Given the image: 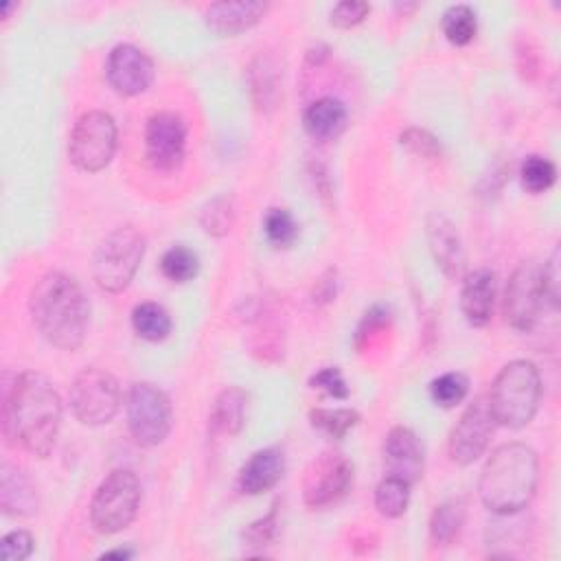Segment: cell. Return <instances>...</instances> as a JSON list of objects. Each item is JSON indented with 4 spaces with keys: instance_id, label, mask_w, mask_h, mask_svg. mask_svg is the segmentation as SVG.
I'll return each mask as SVG.
<instances>
[{
    "instance_id": "obj_19",
    "label": "cell",
    "mask_w": 561,
    "mask_h": 561,
    "mask_svg": "<svg viewBox=\"0 0 561 561\" xmlns=\"http://www.w3.org/2000/svg\"><path fill=\"white\" fill-rule=\"evenodd\" d=\"M285 473V456L278 447L254 451L239 469L237 484L248 495H261L278 484Z\"/></svg>"
},
{
    "instance_id": "obj_37",
    "label": "cell",
    "mask_w": 561,
    "mask_h": 561,
    "mask_svg": "<svg viewBox=\"0 0 561 561\" xmlns=\"http://www.w3.org/2000/svg\"><path fill=\"white\" fill-rule=\"evenodd\" d=\"M35 539L28 530H11L0 541V557L2 561H24L31 557Z\"/></svg>"
},
{
    "instance_id": "obj_1",
    "label": "cell",
    "mask_w": 561,
    "mask_h": 561,
    "mask_svg": "<svg viewBox=\"0 0 561 561\" xmlns=\"http://www.w3.org/2000/svg\"><path fill=\"white\" fill-rule=\"evenodd\" d=\"M61 427V399L50 379L35 370L15 377L4 403V430L28 454L46 458Z\"/></svg>"
},
{
    "instance_id": "obj_13",
    "label": "cell",
    "mask_w": 561,
    "mask_h": 561,
    "mask_svg": "<svg viewBox=\"0 0 561 561\" xmlns=\"http://www.w3.org/2000/svg\"><path fill=\"white\" fill-rule=\"evenodd\" d=\"M147 160L158 171H173L186 153V125L175 112H156L145 127Z\"/></svg>"
},
{
    "instance_id": "obj_10",
    "label": "cell",
    "mask_w": 561,
    "mask_h": 561,
    "mask_svg": "<svg viewBox=\"0 0 561 561\" xmlns=\"http://www.w3.org/2000/svg\"><path fill=\"white\" fill-rule=\"evenodd\" d=\"M495 425L497 423L491 412L489 399L476 397L467 405V410L460 414L458 423L451 427L449 445H447L449 458L462 467L478 460L486 451Z\"/></svg>"
},
{
    "instance_id": "obj_5",
    "label": "cell",
    "mask_w": 561,
    "mask_h": 561,
    "mask_svg": "<svg viewBox=\"0 0 561 561\" xmlns=\"http://www.w3.org/2000/svg\"><path fill=\"white\" fill-rule=\"evenodd\" d=\"M145 256V237L134 226L114 228L96 248L92 276L99 289L121 294L134 280Z\"/></svg>"
},
{
    "instance_id": "obj_20",
    "label": "cell",
    "mask_w": 561,
    "mask_h": 561,
    "mask_svg": "<svg viewBox=\"0 0 561 561\" xmlns=\"http://www.w3.org/2000/svg\"><path fill=\"white\" fill-rule=\"evenodd\" d=\"M0 506L7 515L28 517L37 513L39 500L31 478L15 465L2 462L0 467Z\"/></svg>"
},
{
    "instance_id": "obj_15",
    "label": "cell",
    "mask_w": 561,
    "mask_h": 561,
    "mask_svg": "<svg viewBox=\"0 0 561 561\" xmlns=\"http://www.w3.org/2000/svg\"><path fill=\"white\" fill-rule=\"evenodd\" d=\"M383 467L386 476L416 484L425 469V451L421 438L405 425L392 427L383 438Z\"/></svg>"
},
{
    "instance_id": "obj_12",
    "label": "cell",
    "mask_w": 561,
    "mask_h": 561,
    "mask_svg": "<svg viewBox=\"0 0 561 561\" xmlns=\"http://www.w3.org/2000/svg\"><path fill=\"white\" fill-rule=\"evenodd\" d=\"M541 267L535 261H524L508 278L504 294V320L515 331H530L543 309Z\"/></svg>"
},
{
    "instance_id": "obj_30",
    "label": "cell",
    "mask_w": 561,
    "mask_h": 561,
    "mask_svg": "<svg viewBox=\"0 0 561 561\" xmlns=\"http://www.w3.org/2000/svg\"><path fill=\"white\" fill-rule=\"evenodd\" d=\"M160 270L173 283H188L199 272V256L186 245H171L160 259Z\"/></svg>"
},
{
    "instance_id": "obj_23",
    "label": "cell",
    "mask_w": 561,
    "mask_h": 561,
    "mask_svg": "<svg viewBox=\"0 0 561 561\" xmlns=\"http://www.w3.org/2000/svg\"><path fill=\"white\" fill-rule=\"evenodd\" d=\"M131 327L147 342H162L171 333V316L158 302H140L131 311Z\"/></svg>"
},
{
    "instance_id": "obj_7",
    "label": "cell",
    "mask_w": 561,
    "mask_h": 561,
    "mask_svg": "<svg viewBox=\"0 0 561 561\" xmlns=\"http://www.w3.org/2000/svg\"><path fill=\"white\" fill-rule=\"evenodd\" d=\"M116 123L107 112L92 110L77 118L68 138V158L83 173L103 171L116 151Z\"/></svg>"
},
{
    "instance_id": "obj_9",
    "label": "cell",
    "mask_w": 561,
    "mask_h": 561,
    "mask_svg": "<svg viewBox=\"0 0 561 561\" xmlns=\"http://www.w3.org/2000/svg\"><path fill=\"white\" fill-rule=\"evenodd\" d=\"M125 414L134 440L142 447L160 445L173 425L169 397L149 381L131 383L125 401Z\"/></svg>"
},
{
    "instance_id": "obj_24",
    "label": "cell",
    "mask_w": 561,
    "mask_h": 561,
    "mask_svg": "<svg viewBox=\"0 0 561 561\" xmlns=\"http://www.w3.org/2000/svg\"><path fill=\"white\" fill-rule=\"evenodd\" d=\"M465 524L462 500H447L438 504L430 517V535L438 546H449Z\"/></svg>"
},
{
    "instance_id": "obj_35",
    "label": "cell",
    "mask_w": 561,
    "mask_h": 561,
    "mask_svg": "<svg viewBox=\"0 0 561 561\" xmlns=\"http://www.w3.org/2000/svg\"><path fill=\"white\" fill-rule=\"evenodd\" d=\"M390 320H392V311H390L388 305H373V307L364 313L362 322L357 324V331H355V346H357V348H364L366 344H370V340H373L379 331L388 329Z\"/></svg>"
},
{
    "instance_id": "obj_16",
    "label": "cell",
    "mask_w": 561,
    "mask_h": 561,
    "mask_svg": "<svg viewBox=\"0 0 561 561\" xmlns=\"http://www.w3.org/2000/svg\"><path fill=\"white\" fill-rule=\"evenodd\" d=\"M425 234L438 270L447 278H458L465 272V250L454 221L443 213H430L425 221Z\"/></svg>"
},
{
    "instance_id": "obj_41",
    "label": "cell",
    "mask_w": 561,
    "mask_h": 561,
    "mask_svg": "<svg viewBox=\"0 0 561 561\" xmlns=\"http://www.w3.org/2000/svg\"><path fill=\"white\" fill-rule=\"evenodd\" d=\"M333 296H335V276H333V272H329V276L318 280L316 291H313V300L316 302H329Z\"/></svg>"
},
{
    "instance_id": "obj_4",
    "label": "cell",
    "mask_w": 561,
    "mask_h": 561,
    "mask_svg": "<svg viewBox=\"0 0 561 561\" xmlns=\"http://www.w3.org/2000/svg\"><path fill=\"white\" fill-rule=\"evenodd\" d=\"M486 399L495 423L511 430L526 427L541 401V377L537 366L528 359L508 362L495 375Z\"/></svg>"
},
{
    "instance_id": "obj_22",
    "label": "cell",
    "mask_w": 561,
    "mask_h": 561,
    "mask_svg": "<svg viewBox=\"0 0 561 561\" xmlns=\"http://www.w3.org/2000/svg\"><path fill=\"white\" fill-rule=\"evenodd\" d=\"M302 125L313 140H320V142L333 140L346 127V107L340 99L322 96L305 110Z\"/></svg>"
},
{
    "instance_id": "obj_43",
    "label": "cell",
    "mask_w": 561,
    "mask_h": 561,
    "mask_svg": "<svg viewBox=\"0 0 561 561\" xmlns=\"http://www.w3.org/2000/svg\"><path fill=\"white\" fill-rule=\"evenodd\" d=\"M131 554H134V550H129V548H116V550L103 552V559H129Z\"/></svg>"
},
{
    "instance_id": "obj_29",
    "label": "cell",
    "mask_w": 561,
    "mask_h": 561,
    "mask_svg": "<svg viewBox=\"0 0 561 561\" xmlns=\"http://www.w3.org/2000/svg\"><path fill=\"white\" fill-rule=\"evenodd\" d=\"M199 226L210 237H226L234 226V206L230 197L217 195L199 210Z\"/></svg>"
},
{
    "instance_id": "obj_14",
    "label": "cell",
    "mask_w": 561,
    "mask_h": 561,
    "mask_svg": "<svg viewBox=\"0 0 561 561\" xmlns=\"http://www.w3.org/2000/svg\"><path fill=\"white\" fill-rule=\"evenodd\" d=\"M156 68L151 57L134 44H118L105 61V79L121 96L142 94L153 81Z\"/></svg>"
},
{
    "instance_id": "obj_2",
    "label": "cell",
    "mask_w": 561,
    "mask_h": 561,
    "mask_svg": "<svg viewBox=\"0 0 561 561\" xmlns=\"http://www.w3.org/2000/svg\"><path fill=\"white\" fill-rule=\"evenodd\" d=\"M28 309L35 329L48 344L61 351H77L85 342L90 302L70 274H44L31 289Z\"/></svg>"
},
{
    "instance_id": "obj_11",
    "label": "cell",
    "mask_w": 561,
    "mask_h": 561,
    "mask_svg": "<svg viewBox=\"0 0 561 561\" xmlns=\"http://www.w3.org/2000/svg\"><path fill=\"white\" fill-rule=\"evenodd\" d=\"M353 484V462L340 451L320 454L307 469L302 500L311 508L335 504Z\"/></svg>"
},
{
    "instance_id": "obj_34",
    "label": "cell",
    "mask_w": 561,
    "mask_h": 561,
    "mask_svg": "<svg viewBox=\"0 0 561 561\" xmlns=\"http://www.w3.org/2000/svg\"><path fill=\"white\" fill-rule=\"evenodd\" d=\"M276 535H278V513H276V506H272V511L267 515L259 517L256 522H252L243 528L241 539H243L245 548L261 550L265 546H272Z\"/></svg>"
},
{
    "instance_id": "obj_28",
    "label": "cell",
    "mask_w": 561,
    "mask_h": 561,
    "mask_svg": "<svg viewBox=\"0 0 561 561\" xmlns=\"http://www.w3.org/2000/svg\"><path fill=\"white\" fill-rule=\"evenodd\" d=\"M443 33L449 44L467 46L478 33V18L469 4H454L443 13Z\"/></svg>"
},
{
    "instance_id": "obj_38",
    "label": "cell",
    "mask_w": 561,
    "mask_h": 561,
    "mask_svg": "<svg viewBox=\"0 0 561 561\" xmlns=\"http://www.w3.org/2000/svg\"><path fill=\"white\" fill-rule=\"evenodd\" d=\"M368 13H370V4H368V2L344 0V2H337V4L331 9L329 20H331V24L337 26V28H351V26H357L359 22H364Z\"/></svg>"
},
{
    "instance_id": "obj_31",
    "label": "cell",
    "mask_w": 561,
    "mask_h": 561,
    "mask_svg": "<svg viewBox=\"0 0 561 561\" xmlns=\"http://www.w3.org/2000/svg\"><path fill=\"white\" fill-rule=\"evenodd\" d=\"M557 180V167L543 156H528L519 167V182L524 191L539 195L546 193Z\"/></svg>"
},
{
    "instance_id": "obj_39",
    "label": "cell",
    "mask_w": 561,
    "mask_h": 561,
    "mask_svg": "<svg viewBox=\"0 0 561 561\" xmlns=\"http://www.w3.org/2000/svg\"><path fill=\"white\" fill-rule=\"evenodd\" d=\"M309 386L316 388V390L327 392L333 399H346L348 397V386H346L340 368H335V366H327V368L318 370L316 375H311Z\"/></svg>"
},
{
    "instance_id": "obj_25",
    "label": "cell",
    "mask_w": 561,
    "mask_h": 561,
    "mask_svg": "<svg viewBox=\"0 0 561 561\" xmlns=\"http://www.w3.org/2000/svg\"><path fill=\"white\" fill-rule=\"evenodd\" d=\"M250 92L259 110H270L278 96V70L267 57L254 59L250 68Z\"/></svg>"
},
{
    "instance_id": "obj_26",
    "label": "cell",
    "mask_w": 561,
    "mask_h": 561,
    "mask_svg": "<svg viewBox=\"0 0 561 561\" xmlns=\"http://www.w3.org/2000/svg\"><path fill=\"white\" fill-rule=\"evenodd\" d=\"M410 489L412 484H408L405 480L394 476H383V480L375 489L377 511L390 519L401 517L410 504Z\"/></svg>"
},
{
    "instance_id": "obj_40",
    "label": "cell",
    "mask_w": 561,
    "mask_h": 561,
    "mask_svg": "<svg viewBox=\"0 0 561 561\" xmlns=\"http://www.w3.org/2000/svg\"><path fill=\"white\" fill-rule=\"evenodd\" d=\"M561 274H559V250L552 252V256L546 261V265L541 267V291H543V302L552 309L559 307V291H561V283H559Z\"/></svg>"
},
{
    "instance_id": "obj_6",
    "label": "cell",
    "mask_w": 561,
    "mask_h": 561,
    "mask_svg": "<svg viewBox=\"0 0 561 561\" xmlns=\"http://www.w3.org/2000/svg\"><path fill=\"white\" fill-rule=\"evenodd\" d=\"M142 489L134 471L114 469L96 486L90 502V522L103 535L127 528L140 508Z\"/></svg>"
},
{
    "instance_id": "obj_32",
    "label": "cell",
    "mask_w": 561,
    "mask_h": 561,
    "mask_svg": "<svg viewBox=\"0 0 561 561\" xmlns=\"http://www.w3.org/2000/svg\"><path fill=\"white\" fill-rule=\"evenodd\" d=\"M469 392V379L462 373H443L430 383V397L440 408H456Z\"/></svg>"
},
{
    "instance_id": "obj_18",
    "label": "cell",
    "mask_w": 561,
    "mask_h": 561,
    "mask_svg": "<svg viewBox=\"0 0 561 561\" xmlns=\"http://www.w3.org/2000/svg\"><path fill=\"white\" fill-rule=\"evenodd\" d=\"M267 4L256 0H239V2H215L206 9L204 22L215 35H237L261 22Z\"/></svg>"
},
{
    "instance_id": "obj_33",
    "label": "cell",
    "mask_w": 561,
    "mask_h": 561,
    "mask_svg": "<svg viewBox=\"0 0 561 561\" xmlns=\"http://www.w3.org/2000/svg\"><path fill=\"white\" fill-rule=\"evenodd\" d=\"M263 232L274 248H287L298 237V224L287 208H267L263 217Z\"/></svg>"
},
{
    "instance_id": "obj_36",
    "label": "cell",
    "mask_w": 561,
    "mask_h": 561,
    "mask_svg": "<svg viewBox=\"0 0 561 561\" xmlns=\"http://www.w3.org/2000/svg\"><path fill=\"white\" fill-rule=\"evenodd\" d=\"M401 145L421 158L436 160L440 156V142L436 140V136H432L427 129H421V127L405 129L401 134Z\"/></svg>"
},
{
    "instance_id": "obj_42",
    "label": "cell",
    "mask_w": 561,
    "mask_h": 561,
    "mask_svg": "<svg viewBox=\"0 0 561 561\" xmlns=\"http://www.w3.org/2000/svg\"><path fill=\"white\" fill-rule=\"evenodd\" d=\"M331 55V48L327 44H316L307 50V64L309 66H322Z\"/></svg>"
},
{
    "instance_id": "obj_8",
    "label": "cell",
    "mask_w": 561,
    "mask_h": 561,
    "mask_svg": "<svg viewBox=\"0 0 561 561\" xmlns=\"http://www.w3.org/2000/svg\"><path fill=\"white\" fill-rule=\"evenodd\" d=\"M68 401L70 412L79 423L96 427L116 416L121 408V388L107 370L90 366L75 375Z\"/></svg>"
},
{
    "instance_id": "obj_3",
    "label": "cell",
    "mask_w": 561,
    "mask_h": 561,
    "mask_svg": "<svg viewBox=\"0 0 561 561\" xmlns=\"http://www.w3.org/2000/svg\"><path fill=\"white\" fill-rule=\"evenodd\" d=\"M539 482V456L524 443H504L482 467L478 491L482 504L495 515L528 506Z\"/></svg>"
},
{
    "instance_id": "obj_27",
    "label": "cell",
    "mask_w": 561,
    "mask_h": 561,
    "mask_svg": "<svg viewBox=\"0 0 561 561\" xmlns=\"http://www.w3.org/2000/svg\"><path fill=\"white\" fill-rule=\"evenodd\" d=\"M309 423L329 438L340 440L359 423V412L353 408H313L309 412Z\"/></svg>"
},
{
    "instance_id": "obj_17",
    "label": "cell",
    "mask_w": 561,
    "mask_h": 561,
    "mask_svg": "<svg viewBox=\"0 0 561 561\" xmlns=\"http://www.w3.org/2000/svg\"><path fill=\"white\" fill-rule=\"evenodd\" d=\"M497 280L486 267L473 270L465 276L460 289V309L471 327H484L493 316Z\"/></svg>"
},
{
    "instance_id": "obj_21",
    "label": "cell",
    "mask_w": 561,
    "mask_h": 561,
    "mask_svg": "<svg viewBox=\"0 0 561 561\" xmlns=\"http://www.w3.org/2000/svg\"><path fill=\"white\" fill-rule=\"evenodd\" d=\"M245 408H248V394L237 388H224L210 408L208 416V432L210 436H237L245 423Z\"/></svg>"
}]
</instances>
